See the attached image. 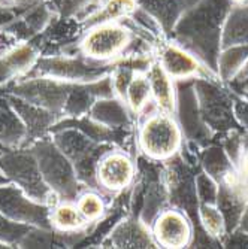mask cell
Returning a JSON list of instances; mask_svg holds the SVG:
<instances>
[{"label": "cell", "mask_w": 248, "mask_h": 249, "mask_svg": "<svg viewBox=\"0 0 248 249\" xmlns=\"http://www.w3.org/2000/svg\"><path fill=\"white\" fill-rule=\"evenodd\" d=\"M32 229H33L32 225L11 221L3 213H0V243H3L9 248L14 245L19 246L21 240L26 237V234Z\"/></svg>", "instance_id": "cb8c5ba5"}, {"label": "cell", "mask_w": 248, "mask_h": 249, "mask_svg": "<svg viewBox=\"0 0 248 249\" xmlns=\"http://www.w3.org/2000/svg\"><path fill=\"white\" fill-rule=\"evenodd\" d=\"M199 219L205 233L211 237H221L226 231V219L217 205L212 203H200L199 206Z\"/></svg>", "instance_id": "ffe728a7"}, {"label": "cell", "mask_w": 248, "mask_h": 249, "mask_svg": "<svg viewBox=\"0 0 248 249\" xmlns=\"http://www.w3.org/2000/svg\"><path fill=\"white\" fill-rule=\"evenodd\" d=\"M27 145V131L8 97H0V146Z\"/></svg>", "instance_id": "7c38bea8"}, {"label": "cell", "mask_w": 248, "mask_h": 249, "mask_svg": "<svg viewBox=\"0 0 248 249\" xmlns=\"http://www.w3.org/2000/svg\"><path fill=\"white\" fill-rule=\"evenodd\" d=\"M0 172L9 182L15 184L29 197L53 208L57 196L48 188L42 178L36 155L30 145L0 146Z\"/></svg>", "instance_id": "6da1fadb"}, {"label": "cell", "mask_w": 248, "mask_h": 249, "mask_svg": "<svg viewBox=\"0 0 248 249\" xmlns=\"http://www.w3.org/2000/svg\"><path fill=\"white\" fill-rule=\"evenodd\" d=\"M160 64L172 79H187L200 71L199 61L190 53L176 45H168L163 48Z\"/></svg>", "instance_id": "4fadbf2b"}, {"label": "cell", "mask_w": 248, "mask_h": 249, "mask_svg": "<svg viewBox=\"0 0 248 249\" xmlns=\"http://www.w3.org/2000/svg\"><path fill=\"white\" fill-rule=\"evenodd\" d=\"M51 139L69 158L82 185L96 187V170L100 158L108 154V146L92 139L75 127H57L51 130Z\"/></svg>", "instance_id": "3957f363"}, {"label": "cell", "mask_w": 248, "mask_h": 249, "mask_svg": "<svg viewBox=\"0 0 248 249\" xmlns=\"http://www.w3.org/2000/svg\"><path fill=\"white\" fill-rule=\"evenodd\" d=\"M134 176V166L124 154H105L97 164V185L109 191H120L130 185Z\"/></svg>", "instance_id": "8fae6325"}, {"label": "cell", "mask_w": 248, "mask_h": 249, "mask_svg": "<svg viewBox=\"0 0 248 249\" xmlns=\"http://www.w3.org/2000/svg\"><path fill=\"white\" fill-rule=\"evenodd\" d=\"M196 191L202 203H212V205H217L220 188L217 187V184L211 179L210 175H200L196 179Z\"/></svg>", "instance_id": "d4e9b609"}, {"label": "cell", "mask_w": 248, "mask_h": 249, "mask_svg": "<svg viewBox=\"0 0 248 249\" xmlns=\"http://www.w3.org/2000/svg\"><path fill=\"white\" fill-rule=\"evenodd\" d=\"M74 84L63 82L51 78L32 76L17 82L12 88V94L45 107L64 118V109L69 100Z\"/></svg>", "instance_id": "52a82bcc"}, {"label": "cell", "mask_w": 248, "mask_h": 249, "mask_svg": "<svg viewBox=\"0 0 248 249\" xmlns=\"http://www.w3.org/2000/svg\"><path fill=\"white\" fill-rule=\"evenodd\" d=\"M248 60V45H235V47L223 48L218 55V72L223 79H230L242 71Z\"/></svg>", "instance_id": "d6986e66"}, {"label": "cell", "mask_w": 248, "mask_h": 249, "mask_svg": "<svg viewBox=\"0 0 248 249\" xmlns=\"http://www.w3.org/2000/svg\"><path fill=\"white\" fill-rule=\"evenodd\" d=\"M48 188L58 200L72 201L81 194L82 184L76 176L75 167L51 138H42L30 143Z\"/></svg>", "instance_id": "7a4b0ae2"}, {"label": "cell", "mask_w": 248, "mask_h": 249, "mask_svg": "<svg viewBox=\"0 0 248 249\" xmlns=\"http://www.w3.org/2000/svg\"><path fill=\"white\" fill-rule=\"evenodd\" d=\"M51 227L60 233H72L79 231L88 224L79 213L76 205L67 200H60L50 211Z\"/></svg>", "instance_id": "2e32d148"}, {"label": "cell", "mask_w": 248, "mask_h": 249, "mask_svg": "<svg viewBox=\"0 0 248 249\" xmlns=\"http://www.w3.org/2000/svg\"><path fill=\"white\" fill-rule=\"evenodd\" d=\"M153 236L163 248H186L193 239V229L187 215L178 209L162 211L154 219Z\"/></svg>", "instance_id": "9c48e42d"}, {"label": "cell", "mask_w": 248, "mask_h": 249, "mask_svg": "<svg viewBox=\"0 0 248 249\" xmlns=\"http://www.w3.org/2000/svg\"><path fill=\"white\" fill-rule=\"evenodd\" d=\"M111 245L115 248H151L153 240L145 222L136 219L121 221L109 236Z\"/></svg>", "instance_id": "9a60e30c"}, {"label": "cell", "mask_w": 248, "mask_h": 249, "mask_svg": "<svg viewBox=\"0 0 248 249\" xmlns=\"http://www.w3.org/2000/svg\"><path fill=\"white\" fill-rule=\"evenodd\" d=\"M183 133L171 114L151 115L139 133L141 149L154 160H168L181 146Z\"/></svg>", "instance_id": "5b68a950"}, {"label": "cell", "mask_w": 248, "mask_h": 249, "mask_svg": "<svg viewBox=\"0 0 248 249\" xmlns=\"http://www.w3.org/2000/svg\"><path fill=\"white\" fill-rule=\"evenodd\" d=\"M8 182H9L8 178H6L2 172H0V184H8Z\"/></svg>", "instance_id": "4316f807"}, {"label": "cell", "mask_w": 248, "mask_h": 249, "mask_svg": "<svg viewBox=\"0 0 248 249\" xmlns=\"http://www.w3.org/2000/svg\"><path fill=\"white\" fill-rule=\"evenodd\" d=\"M76 208L87 222H95L100 219L105 212V203L96 193H82L76 198Z\"/></svg>", "instance_id": "603a6c76"}, {"label": "cell", "mask_w": 248, "mask_h": 249, "mask_svg": "<svg viewBox=\"0 0 248 249\" xmlns=\"http://www.w3.org/2000/svg\"><path fill=\"white\" fill-rule=\"evenodd\" d=\"M39 3V0H3V5L15 8H33Z\"/></svg>", "instance_id": "484cf974"}, {"label": "cell", "mask_w": 248, "mask_h": 249, "mask_svg": "<svg viewBox=\"0 0 248 249\" xmlns=\"http://www.w3.org/2000/svg\"><path fill=\"white\" fill-rule=\"evenodd\" d=\"M85 61L72 55H47L40 57L33 69L27 73L29 78L40 76L51 78L69 84H87L106 78V69L103 66Z\"/></svg>", "instance_id": "277c9868"}, {"label": "cell", "mask_w": 248, "mask_h": 249, "mask_svg": "<svg viewBox=\"0 0 248 249\" xmlns=\"http://www.w3.org/2000/svg\"><path fill=\"white\" fill-rule=\"evenodd\" d=\"M242 72H245V75H248V60L245 61V64L242 67Z\"/></svg>", "instance_id": "83f0119b"}, {"label": "cell", "mask_w": 248, "mask_h": 249, "mask_svg": "<svg viewBox=\"0 0 248 249\" xmlns=\"http://www.w3.org/2000/svg\"><path fill=\"white\" fill-rule=\"evenodd\" d=\"M220 40L223 48L248 45V6L238 5V8L229 15Z\"/></svg>", "instance_id": "ac0fdd59"}, {"label": "cell", "mask_w": 248, "mask_h": 249, "mask_svg": "<svg viewBox=\"0 0 248 249\" xmlns=\"http://www.w3.org/2000/svg\"><path fill=\"white\" fill-rule=\"evenodd\" d=\"M150 96H151V88H150L148 78L142 75H134L127 87V91L124 96L127 105L134 112H139L147 106Z\"/></svg>", "instance_id": "7402d4cb"}, {"label": "cell", "mask_w": 248, "mask_h": 249, "mask_svg": "<svg viewBox=\"0 0 248 249\" xmlns=\"http://www.w3.org/2000/svg\"><path fill=\"white\" fill-rule=\"evenodd\" d=\"M50 211V206L33 200L15 184H0V213L8 219L38 229L53 230Z\"/></svg>", "instance_id": "8992f818"}, {"label": "cell", "mask_w": 248, "mask_h": 249, "mask_svg": "<svg viewBox=\"0 0 248 249\" xmlns=\"http://www.w3.org/2000/svg\"><path fill=\"white\" fill-rule=\"evenodd\" d=\"M232 2L236 3V5H244V3L247 2V0H232Z\"/></svg>", "instance_id": "f1b7e54d"}, {"label": "cell", "mask_w": 248, "mask_h": 249, "mask_svg": "<svg viewBox=\"0 0 248 249\" xmlns=\"http://www.w3.org/2000/svg\"><path fill=\"white\" fill-rule=\"evenodd\" d=\"M147 78L151 88V96L162 112L172 114L175 109V89L172 78L166 73L160 63L148 67Z\"/></svg>", "instance_id": "5bb4252c"}, {"label": "cell", "mask_w": 248, "mask_h": 249, "mask_svg": "<svg viewBox=\"0 0 248 249\" xmlns=\"http://www.w3.org/2000/svg\"><path fill=\"white\" fill-rule=\"evenodd\" d=\"M130 42L129 32L115 22H100L90 29L81 40V53L93 61H105L124 51Z\"/></svg>", "instance_id": "ba28073f"}, {"label": "cell", "mask_w": 248, "mask_h": 249, "mask_svg": "<svg viewBox=\"0 0 248 249\" xmlns=\"http://www.w3.org/2000/svg\"><path fill=\"white\" fill-rule=\"evenodd\" d=\"M134 11H136V0H108L100 11L90 17V21H93L96 26L100 22H109L127 17Z\"/></svg>", "instance_id": "44dd1931"}, {"label": "cell", "mask_w": 248, "mask_h": 249, "mask_svg": "<svg viewBox=\"0 0 248 249\" xmlns=\"http://www.w3.org/2000/svg\"><path fill=\"white\" fill-rule=\"evenodd\" d=\"M8 99L26 127L29 145L38 139L45 138L47 133H51V128L61 120V117L54 114V112L40 107L35 103H30L21 97H17L14 94H11Z\"/></svg>", "instance_id": "30bf717a"}, {"label": "cell", "mask_w": 248, "mask_h": 249, "mask_svg": "<svg viewBox=\"0 0 248 249\" xmlns=\"http://www.w3.org/2000/svg\"><path fill=\"white\" fill-rule=\"evenodd\" d=\"M0 3H2V5H3V0H0ZM5 6H6V5H5Z\"/></svg>", "instance_id": "f546056e"}, {"label": "cell", "mask_w": 248, "mask_h": 249, "mask_svg": "<svg viewBox=\"0 0 248 249\" xmlns=\"http://www.w3.org/2000/svg\"><path fill=\"white\" fill-rule=\"evenodd\" d=\"M87 115L111 130L123 127L127 123V112L124 106L112 97L97 99Z\"/></svg>", "instance_id": "e0dca14e"}]
</instances>
